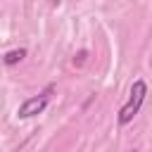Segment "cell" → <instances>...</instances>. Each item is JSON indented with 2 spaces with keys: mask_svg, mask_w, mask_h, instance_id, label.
I'll use <instances>...</instances> for the list:
<instances>
[{
  "mask_svg": "<svg viewBox=\"0 0 152 152\" xmlns=\"http://www.w3.org/2000/svg\"><path fill=\"white\" fill-rule=\"evenodd\" d=\"M145 97H147V83H145L142 78L133 81L131 93H128V100L124 102V107L119 109V116H116L119 126H128V124L138 116V112H140V107H142Z\"/></svg>",
  "mask_w": 152,
  "mask_h": 152,
  "instance_id": "cell-1",
  "label": "cell"
},
{
  "mask_svg": "<svg viewBox=\"0 0 152 152\" xmlns=\"http://www.w3.org/2000/svg\"><path fill=\"white\" fill-rule=\"evenodd\" d=\"M52 90H55V86H48L43 93L24 100V102L19 104V109H17V116H19V119H31V116H36V114H43L45 107H48V102H50Z\"/></svg>",
  "mask_w": 152,
  "mask_h": 152,
  "instance_id": "cell-2",
  "label": "cell"
},
{
  "mask_svg": "<svg viewBox=\"0 0 152 152\" xmlns=\"http://www.w3.org/2000/svg\"><path fill=\"white\" fill-rule=\"evenodd\" d=\"M24 57H26V50H24V48H14V50H10V52L2 55V62H5L7 66H14V64H19Z\"/></svg>",
  "mask_w": 152,
  "mask_h": 152,
  "instance_id": "cell-3",
  "label": "cell"
},
{
  "mask_svg": "<svg viewBox=\"0 0 152 152\" xmlns=\"http://www.w3.org/2000/svg\"><path fill=\"white\" fill-rule=\"evenodd\" d=\"M131 152H138V150H131Z\"/></svg>",
  "mask_w": 152,
  "mask_h": 152,
  "instance_id": "cell-4",
  "label": "cell"
}]
</instances>
